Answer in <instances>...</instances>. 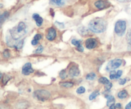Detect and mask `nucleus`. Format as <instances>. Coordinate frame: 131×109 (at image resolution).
<instances>
[{"label":"nucleus","mask_w":131,"mask_h":109,"mask_svg":"<svg viewBox=\"0 0 131 109\" xmlns=\"http://www.w3.org/2000/svg\"><path fill=\"white\" fill-rule=\"evenodd\" d=\"M107 22L102 18L96 17L92 19L88 24V28L91 31L95 33H102L106 30Z\"/></svg>","instance_id":"1"},{"label":"nucleus","mask_w":131,"mask_h":109,"mask_svg":"<svg viewBox=\"0 0 131 109\" xmlns=\"http://www.w3.org/2000/svg\"><path fill=\"white\" fill-rule=\"evenodd\" d=\"M27 33V27L25 23L20 22L17 26L13 28L10 30V37L14 40H19L21 37L25 35Z\"/></svg>","instance_id":"2"},{"label":"nucleus","mask_w":131,"mask_h":109,"mask_svg":"<svg viewBox=\"0 0 131 109\" xmlns=\"http://www.w3.org/2000/svg\"><path fill=\"white\" fill-rule=\"evenodd\" d=\"M126 22L123 20H119L115 24V31L119 37H122L126 30Z\"/></svg>","instance_id":"3"},{"label":"nucleus","mask_w":131,"mask_h":109,"mask_svg":"<svg viewBox=\"0 0 131 109\" xmlns=\"http://www.w3.org/2000/svg\"><path fill=\"white\" fill-rule=\"evenodd\" d=\"M34 96L38 100L44 102L50 98L51 94L48 91L44 90V89H39L34 92Z\"/></svg>","instance_id":"4"},{"label":"nucleus","mask_w":131,"mask_h":109,"mask_svg":"<svg viewBox=\"0 0 131 109\" xmlns=\"http://www.w3.org/2000/svg\"><path fill=\"white\" fill-rule=\"evenodd\" d=\"M122 64V60L120 59H115L111 60L107 64L106 66V70L110 71H113L120 67Z\"/></svg>","instance_id":"5"},{"label":"nucleus","mask_w":131,"mask_h":109,"mask_svg":"<svg viewBox=\"0 0 131 109\" xmlns=\"http://www.w3.org/2000/svg\"><path fill=\"white\" fill-rule=\"evenodd\" d=\"M6 41H7V43L8 44L9 46H11V47L16 49H21L23 46V43H24V40L19 41L13 39L12 37L10 38V40L6 38Z\"/></svg>","instance_id":"6"},{"label":"nucleus","mask_w":131,"mask_h":109,"mask_svg":"<svg viewBox=\"0 0 131 109\" xmlns=\"http://www.w3.org/2000/svg\"><path fill=\"white\" fill-rule=\"evenodd\" d=\"M34 70L32 68L31 64L30 63H27L23 66L22 69V74L24 75H28L33 73Z\"/></svg>","instance_id":"7"},{"label":"nucleus","mask_w":131,"mask_h":109,"mask_svg":"<svg viewBox=\"0 0 131 109\" xmlns=\"http://www.w3.org/2000/svg\"><path fill=\"white\" fill-rule=\"evenodd\" d=\"M95 6L97 8L99 9V10H102V9L106 8L110 6V3L107 1H104V0H99L95 2L94 3Z\"/></svg>","instance_id":"8"},{"label":"nucleus","mask_w":131,"mask_h":109,"mask_svg":"<svg viewBox=\"0 0 131 109\" xmlns=\"http://www.w3.org/2000/svg\"><path fill=\"white\" fill-rule=\"evenodd\" d=\"M97 41L95 38H88L86 40L85 45L86 47L88 49H94L97 46Z\"/></svg>","instance_id":"9"},{"label":"nucleus","mask_w":131,"mask_h":109,"mask_svg":"<svg viewBox=\"0 0 131 109\" xmlns=\"http://www.w3.org/2000/svg\"><path fill=\"white\" fill-rule=\"evenodd\" d=\"M56 29L54 28H50L47 31V34L46 35V38L48 40L52 41L56 38Z\"/></svg>","instance_id":"10"},{"label":"nucleus","mask_w":131,"mask_h":109,"mask_svg":"<svg viewBox=\"0 0 131 109\" xmlns=\"http://www.w3.org/2000/svg\"><path fill=\"white\" fill-rule=\"evenodd\" d=\"M79 74H80V71L76 66H72L69 70V75L72 77L79 76Z\"/></svg>","instance_id":"11"},{"label":"nucleus","mask_w":131,"mask_h":109,"mask_svg":"<svg viewBox=\"0 0 131 109\" xmlns=\"http://www.w3.org/2000/svg\"><path fill=\"white\" fill-rule=\"evenodd\" d=\"M72 44L75 45L76 47L77 50L79 52H83L84 51V48H83V45H81V40H78L73 39L71 42Z\"/></svg>","instance_id":"12"},{"label":"nucleus","mask_w":131,"mask_h":109,"mask_svg":"<svg viewBox=\"0 0 131 109\" xmlns=\"http://www.w3.org/2000/svg\"><path fill=\"white\" fill-rule=\"evenodd\" d=\"M122 75V70H118L117 71H111L110 73V77L111 80H115V79H118Z\"/></svg>","instance_id":"13"},{"label":"nucleus","mask_w":131,"mask_h":109,"mask_svg":"<svg viewBox=\"0 0 131 109\" xmlns=\"http://www.w3.org/2000/svg\"><path fill=\"white\" fill-rule=\"evenodd\" d=\"M33 19H34L35 21L36 24L38 26H41L43 23V19L38 14H34L33 15Z\"/></svg>","instance_id":"14"},{"label":"nucleus","mask_w":131,"mask_h":109,"mask_svg":"<svg viewBox=\"0 0 131 109\" xmlns=\"http://www.w3.org/2000/svg\"><path fill=\"white\" fill-rule=\"evenodd\" d=\"M106 98H107V105L108 106V107H111V105L115 104V98H114V96H113L111 95H107V96H106Z\"/></svg>","instance_id":"15"},{"label":"nucleus","mask_w":131,"mask_h":109,"mask_svg":"<svg viewBox=\"0 0 131 109\" xmlns=\"http://www.w3.org/2000/svg\"><path fill=\"white\" fill-rule=\"evenodd\" d=\"M51 3L58 6H61L65 4V0H51Z\"/></svg>","instance_id":"16"},{"label":"nucleus","mask_w":131,"mask_h":109,"mask_svg":"<svg viewBox=\"0 0 131 109\" xmlns=\"http://www.w3.org/2000/svg\"><path fill=\"white\" fill-rule=\"evenodd\" d=\"M128 96V93L126 90H122L120 91L118 94V97L120 99H125Z\"/></svg>","instance_id":"17"},{"label":"nucleus","mask_w":131,"mask_h":109,"mask_svg":"<svg viewBox=\"0 0 131 109\" xmlns=\"http://www.w3.org/2000/svg\"><path fill=\"white\" fill-rule=\"evenodd\" d=\"M78 32H79V33L81 35L85 36L88 33V30L85 27H80L78 29Z\"/></svg>","instance_id":"18"},{"label":"nucleus","mask_w":131,"mask_h":109,"mask_svg":"<svg viewBox=\"0 0 131 109\" xmlns=\"http://www.w3.org/2000/svg\"><path fill=\"white\" fill-rule=\"evenodd\" d=\"M8 16H9V13L8 12V11H5L3 14H1V16H0V20H1V24H2L3 22L5 21L8 17Z\"/></svg>","instance_id":"19"},{"label":"nucleus","mask_w":131,"mask_h":109,"mask_svg":"<svg viewBox=\"0 0 131 109\" xmlns=\"http://www.w3.org/2000/svg\"><path fill=\"white\" fill-rule=\"evenodd\" d=\"M60 86L63 88H72V87L74 86V84L71 82H62L60 84Z\"/></svg>","instance_id":"20"},{"label":"nucleus","mask_w":131,"mask_h":109,"mask_svg":"<svg viewBox=\"0 0 131 109\" xmlns=\"http://www.w3.org/2000/svg\"><path fill=\"white\" fill-rule=\"evenodd\" d=\"M99 83L104 84V86L106 85V84H108L110 82V80H109L107 78L104 77H102L100 78V79H99Z\"/></svg>","instance_id":"21"},{"label":"nucleus","mask_w":131,"mask_h":109,"mask_svg":"<svg viewBox=\"0 0 131 109\" xmlns=\"http://www.w3.org/2000/svg\"><path fill=\"white\" fill-rule=\"evenodd\" d=\"M96 78V74L95 73L92 72L88 74V75L86 76V79L88 80H93Z\"/></svg>","instance_id":"22"},{"label":"nucleus","mask_w":131,"mask_h":109,"mask_svg":"<svg viewBox=\"0 0 131 109\" xmlns=\"http://www.w3.org/2000/svg\"><path fill=\"white\" fill-rule=\"evenodd\" d=\"M99 94L100 93L99 91H95L93 92V93L90 95L89 100H94L96 97H97V96L99 95Z\"/></svg>","instance_id":"23"},{"label":"nucleus","mask_w":131,"mask_h":109,"mask_svg":"<svg viewBox=\"0 0 131 109\" xmlns=\"http://www.w3.org/2000/svg\"><path fill=\"white\" fill-rule=\"evenodd\" d=\"M127 43L129 44V47L131 49V29L129 30L127 34Z\"/></svg>","instance_id":"24"},{"label":"nucleus","mask_w":131,"mask_h":109,"mask_svg":"<svg viewBox=\"0 0 131 109\" xmlns=\"http://www.w3.org/2000/svg\"><path fill=\"white\" fill-rule=\"evenodd\" d=\"M85 88H84V87L83 86H81L79 87V88H78V89L76 90V93H78V94H83V93H84V92H85Z\"/></svg>","instance_id":"25"},{"label":"nucleus","mask_w":131,"mask_h":109,"mask_svg":"<svg viewBox=\"0 0 131 109\" xmlns=\"http://www.w3.org/2000/svg\"><path fill=\"white\" fill-rule=\"evenodd\" d=\"M60 77L61 79H65L67 77V73L65 70H62L61 72L60 73Z\"/></svg>","instance_id":"26"},{"label":"nucleus","mask_w":131,"mask_h":109,"mask_svg":"<svg viewBox=\"0 0 131 109\" xmlns=\"http://www.w3.org/2000/svg\"><path fill=\"white\" fill-rule=\"evenodd\" d=\"M43 50V47H42V45H40L39 47H38V48L35 50V53H41V52H42Z\"/></svg>","instance_id":"27"},{"label":"nucleus","mask_w":131,"mask_h":109,"mask_svg":"<svg viewBox=\"0 0 131 109\" xmlns=\"http://www.w3.org/2000/svg\"><path fill=\"white\" fill-rule=\"evenodd\" d=\"M3 56L5 57H8L10 56V51L8 49H6L4 51V52H3Z\"/></svg>","instance_id":"28"},{"label":"nucleus","mask_w":131,"mask_h":109,"mask_svg":"<svg viewBox=\"0 0 131 109\" xmlns=\"http://www.w3.org/2000/svg\"><path fill=\"white\" fill-rule=\"evenodd\" d=\"M113 85L112 84H111V82L109 83L108 84H106V85H105V90L106 91H109L111 89V88H112Z\"/></svg>","instance_id":"29"},{"label":"nucleus","mask_w":131,"mask_h":109,"mask_svg":"<svg viewBox=\"0 0 131 109\" xmlns=\"http://www.w3.org/2000/svg\"><path fill=\"white\" fill-rule=\"evenodd\" d=\"M8 77V76H6V75H5V76L4 77H2V82L4 84H6V83L7 82L8 80H10V79H11V77H8V79H6V78H7Z\"/></svg>","instance_id":"30"},{"label":"nucleus","mask_w":131,"mask_h":109,"mask_svg":"<svg viewBox=\"0 0 131 109\" xmlns=\"http://www.w3.org/2000/svg\"><path fill=\"white\" fill-rule=\"evenodd\" d=\"M127 82V79H122L119 80V84L120 85H124Z\"/></svg>","instance_id":"31"},{"label":"nucleus","mask_w":131,"mask_h":109,"mask_svg":"<svg viewBox=\"0 0 131 109\" xmlns=\"http://www.w3.org/2000/svg\"><path fill=\"white\" fill-rule=\"evenodd\" d=\"M42 37L40 34H37L36 35H35V37H34V39L37 40H38V41H39L40 40L42 39Z\"/></svg>","instance_id":"32"},{"label":"nucleus","mask_w":131,"mask_h":109,"mask_svg":"<svg viewBox=\"0 0 131 109\" xmlns=\"http://www.w3.org/2000/svg\"><path fill=\"white\" fill-rule=\"evenodd\" d=\"M55 24H56V25L60 28H64V24H63V23L59 22H55Z\"/></svg>","instance_id":"33"},{"label":"nucleus","mask_w":131,"mask_h":109,"mask_svg":"<svg viewBox=\"0 0 131 109\" xmlns=\"http://www.w3.org/2000/svg\"><path fill=\"white\" fill-rule=\"evenodd\" d=\"M38 43V41L37 40L34 39L33 38V40L31 41V44L33 45H37Z\"/></svg>","instance_id":"34"},{"label":"nucleus","mask_w":131,"mask_h":109,"mask_svg":"<svg viewBox=\"0 0 131 109\" xmlns=\"http://www.w3.org/2000/svg\"><path fill=\"white\" fill-rule=\"evenodd\" d=\"M125 109H131V102L125 106Z\"/></svg>","instance_id":"35"},{"label":"nucleus","mask_w":131,"mask_h":109,"mask_svg":"<svg viewBox=\"0 0 131 109\" xmlns=\"http://www.w3.org/2000/svg\"><path fill=\"white\" fill-rule=\"evenodd\" d=\"M118 1L120 3H127L130 1L131 0H118Z\"/></svg>","instance_id":"36"},{"label":"nucleus","mask_w":131,"mask_h":109,"mask_svg":"<svg viewBox=\"0 0 131 109\" xmlns=\"http://www.w3.org/2000/svg\"><path fill=\"white\" fill-rule=\"evenodd\" d=\"M115 106H116V108H120L122 107L121 104H120V103H117V104L115 105Z\"/></svg>","instance_id":"37"},{"label":"nucleus","mask_w":131,"mask_h":109,"mask_svg":"<svg viewBox=\"0 0 131 109\" xmlns=\"http://www.w3.org/2000/svg\"><path fill=\"white\" fill-rule=\"evenodd\" d=\"M116 106H115V105H111V107H110V109H116Z\"/></svg>","instance_id":"38"}]
</instances>
